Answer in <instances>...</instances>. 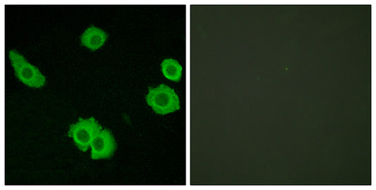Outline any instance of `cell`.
Listing matches in <instances>:
<instances>
[{
	"label": "cell",
	"instance_id": "6",
	"mask_svg": "<svg viewBox=\"0 0 376 190\" xmlns=\"http://www.w3.org/2000/svg\"><path fill=\"white\" fill-rule=\"evenodd\" d=\"M164 75L172 81H179L182 75L183 68L181 64L173 58L164 59L161 63Z\"/></svg>",
	"mask_w": 376,
	"mask_h": 190
},
{
	"label": "cell",
	"instance_id": "2",
	"mask_svg": "<svg viewBox=\"0 0 376 190\" xmlns=\"http://www.w3.org/2000/svg\"><path fill=\"white\" fill-rule=\"evenodd\" d=\"M8 57L17 78L25 84L39 88L46 82L45 77L37 68L30 64L25 57L16 50H11Z\"/></svg>",
	"mask_w": 376,
	"mask_h": 190
},
{
	"label": "cell",
	"instance_id": "5",
	"mask_svg": "<svg viewBox=\"0 0 376 190\" xmlns=\"http://www.w3.org/2000/svg\"><path fill=\"white\" fill-rule=\"evenodd\" d=\"M107 39V34L95 26L87 27L80 37L83 46L95 51L102 46Z\"/></svg>",
	"mask_w": 376,
	"mask_h": 190
},
{
	"label": "cell",
	"instance_id": "1",
	"mask_svg": "<svg viewBox=\"0 0 376 190\" xmlns=\"http://www.w3.org/2000/svg\"><path fill=\"white\" fill-rule=\"evenodd\" d=\"M145 99L147 104L158 114L165 115L180 108L177 94L165 84H161L155 88L149 87Z\"/></svg>",
	"mask_w": 376,
	"mask_h": 190
},
{
	"label": "cell",
	"instance_id": "4",
	"mask_svg": "<svg viewBox=\"0 0 376 190\" xmlns=\"http://www.w3.org/2000/svg\"><path fill=\"white\" fill-rule=\"evenodd\" d=\"M90 147L92 159L108 158L114 154L116 143L111 132L107 129H102L93 139Z\"/></svg>",
	"mask_w": 376,
	"mask_h": 190
},
{
	"label": "cell",
	"instance_id": "3",
	"mask_svg": "<svg viewBox=\"0 0 376 190\" xmlns=\"http://www.w3.org/2000/svg\"><path fill=\"white\" fill-rule=\"evenodd\" d=\"M101 129V125L94 118H79L78 122L70 125L68 135L73 139L79 150L85 151Z\"/></svg>",
	"mask_w": 376,
	"mask_h": 190
}]
</instances>
